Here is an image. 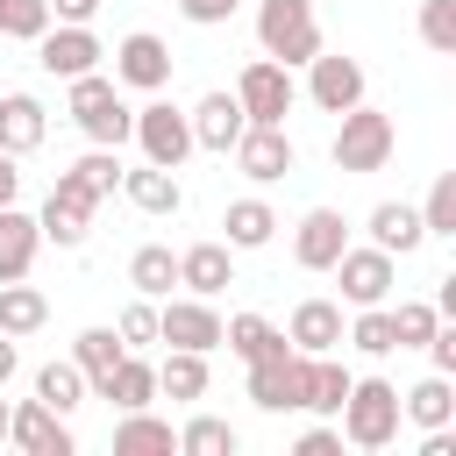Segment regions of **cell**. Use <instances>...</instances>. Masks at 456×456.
I'll return each mask as SVG.
<instances>
[{
	"mask_svg": "<svg viewBox=\"0 0 456 456\" xmlns=\"http://www.w3.org/2000/svg\"><path fill=\"white\" fill-rule=\"evenodd\" d=\"M392 150H399V128H392V114H378L370 100H356L349 114H335V142H328L335 171H349V178L385 171V164H392Z\"/></svg>",
	"mask_w": 456,
	"mask_h": 456,
	"instance_id": "6da1fadb",
	"label": "cell"
},
{
	"mask_svg": "<svg viewBox=\"0 0 456 456\" xmlns=\"http://www.w3.org/2000/svg\"><path fill=\"white\" fill-rule=\"evenodd\" d=\"M71 86V121L86 128V142H100V150H121L128 142V128H135V107L121 100V86L107 78V71H78V78H64Z\"/></svg>",
	"mask_w": 456,
	"mask_h": 456,
	"instance_id": "7a4b0ae2",
	"label": "cell"
},
{
	"mask_svg": "<svg viewBox=\"0 0 456 456\" xmlns=\"http://www.w3.org/2000/svg\"><path fill=\"white\" fill-rule=\"evenodd\" d=\"M335 428H342L349 449H385V442H399V385H392V378H349V399H342Z\"/></svg>",
	"mask_w": 456,
	"mask_h": 456,
	"instance_id": "3957f363",
	"label": "cell"
},
{
	"mask_svg": "<svg viewBox=\"0 0 456 456\" xmlns=\"http://www.w3.org/2000/svg\"><path fill=\"white\" fill-rule=\"evenodd\" d=\"M256 43H264V57H278L285 71L306 64V57L321 50L314 0H256Z\"/></svg>",
	"mask_w": 456,
	"mask_h": 456,
	"instance_id": "277c9868",
	"label": "cell"
},
{
	"mask_svg": "<svg viewBox=\"0 0 456 456\" xmlns=\"http://www.w3.org/2000/svg\"><path fill=\"white\" fill-rule=\"evenodd\" d=\"M235 100H242V121H256V128H285L299 86H292V71H285L278 57H249V64L235 71Z\"/></svg>",
	"mask_w": 456,
	"mask_h": 456,
	"instance_id": "5b68a950",
	"label": "cell"
},
{
	"mask_svg": "<svg viewBox=\"0 0 456 456\" xmlns=\"http://www.w3.org/2000/svg\"><path fill=\"white\" fill-rule=\"evenodd\" d=\"M93 214H100V200H93L71 171H57V185H50V192H43V207H36V228H43V242L78 249V242L93 235Z\"/></svg>",
	"mask_w": 456,
	"mask_h": 456,
	"instance_id": "8992f818",
	"label": "cell"
},
{
	"mask_svg": "<svg viewBox=\"0 0 456 456\" xmlns=\"http://www.w3.org/2000/svg\"><path fill=\"white\" fill-rule=\"evenodd\" d=\"M249 399H256L264 413H299V406H306V356H299L292 342L264 349V356L249 363Z\"/></svg>",
	"mask_w": 456,
	"mask_h": 456,
	"instance_id": "52a82bcc",
	"label": "cell"
},
{
	"mask_svg": "<svg viewBox=\"0 0 456 456\" xmlns=\"http://www.w3.org/2000/svg\"><path fill=\"white\" fill-rule=\"evenodd\" d=\"M135 150H142V164H164V171H178L185 157H192V121L171 107V100H157L150 93V107H135Z\"/></svg>",
	"mask_w": 456,
	"mask_h": 456,
	"instance_id": "ba28073f",
	"label": "cell"
},
{
	"mask_svg": "<svg viewBox=\"0 0 456 456\" xmlns=\"http://www.w3.org/2000/svg\"><path fill=\"white\" fill-rule=\"evenodd\" d=\"M328 271L342 278V299H349V306H385V299H392V278H399V256L378 249V242H363V249L349 242Z\"/></svg>",
	"mask_w": 456,
	"mask_h": 456,
	"instance_id": "9c48e42d",
	"label": "cell"
},
{
	"mask_svg": "<svg viewBox=\"0 0 456 456\" xmlns=\"http://www.w3.org/2000/svg\"><path fill=\"white\" fill-rule=\"evenodd\" d=\"M100 57H107V43L93 36V21H50V28L36 36V64H43L50 78H78V71H100Z\"/></svg>",
	"mask_w": 456,
	"mask_h": 456,
	"instance_id": "30bf717a",
	"label": "cell"
},
{
	"mask_svg": "<svg viewBox=\"0 0 456 456\" xmlns=\"http://www.w3.org/2000/svg\"><path fill=\"white\" fill-rule=\"evenodd\" d=\"M157 342H171V349H221V314H214V299H200V292H185V299H171L164 292V306H157Z\"/></svg>",
	"mask_w": 456,
	"mask_h": 456,
	"instance_id": "8fae6325",
	"label": "cell"
},
{
	"mask_svg": "<svg viewBox=\"0 0 456 456\" xmlns=\"http://www.w3.org/2000/svg\"><path fill=\"white\" fill-rule=\"evenodd\" d=\"M114 86L164 93V86H171V43L150 36V28H128V36L114 43Z\"/></svg>",
	"mask_w": 456,
	"mask_h": 456,
	"instance_id": "7c38bea8",
	"label": "cell"
},
{
	"mask_svg": "<svg viewBox=\"0 0 456 456\" xmlns=\"http://www.w3.org/2000/svg\"><path fill=\"white\" fill-rule=\"evenodd\" d=\"M306 100H314L321 114H349V107L363 100V64L342 57V50H314V57H306Z\"/></svg>",
	"mask_w": 456,
	"mask_h": 456,
	"instance_id": "4fadbf2b",
	"label": "cell"
},
{
	"mask_svg": "<svg viewBox=\"0 0 456 456\" xmlns=\"http://www.w3.org/2000/svg\"><path fill=\"white\" fill-rule=\"evenodd\" d=\"M228 157H235V171H242L249 185H278V178H285V171L299 164L292 135H285V128H256V121H249V128L235 135V150H228Z\"/></svg>",
	"mask_w": 456,
	"mask_h": 456,
	"instance_id": "5bb4252c",
	"label": "cell"
},
{
	"mask_svg": "<svg viewBox=\"0 0 456 456\" xmlns=\"http://www.w3.org/2000/svg\"><path fill=\"white\" fill-rule=\"evenodd\" d=\"M7 442H14L21 456H71V449H78V442H71V428H64V413H57V406H43V399L7 406Z\"/></svg>",
	"mask_w": 456,
	"mask_h": 456,
	"instance_id": "9a60e30c",
	"label": "cell"
},
{
	"mask_svg": "<svg viewBox=\"0 0 456 456\" xmlns=\"http://www.w3.org/2000/svg\"><path fill=\"white\" fill-rule=\"evenodd\" d=\"M342 249H349V221H342L335 207H306V214L292 221V264H299V271H328Z\"/></svg>",
	"mask_w": 456,
	"mask_h": 456,
	"instance_id": "2e32d148",
	"label": "cell"
},
{
	"mask_svg": "<svg viewBox=\"0 0 456 456\" xmlns=\"http://www.w3.org/2000/svg\"><path fill=\"white\" fill-rule=\"evenodd\" d=\"M185 121H192V150H214V157H228V150H235V135L249 128L235 93H207V100H200Z\"/></svg>",
	"mask_w": 456,
	"mask_h": 456,
	"instance_id": "e0dca14e",
	"label": "cell"
},
{
	"mask_svg": "<svg viewBox=\"0 0 456 456\" xmlns=\"http://www.w3.org/2000/svg\"><path fill=\"white\" fill-rule=\"evenodd\" d=\"M285 342H292L299 356H328V349L342 342V299H299L292 321H285Z\"/></svg>",
	"mask_w": 456,
	"mask_h": 456,
	"instance_id": "ac0fdd59",
	"label": "cell"
},
{
	"mask_svg": "<svg viewBox=\"0 0 456 456\" xmlns=\"http://www.w3.org/2000/svg\"><path fill=\"white\" fill-rule=\"evenodd\" d=\"M178 285L200 292V299L228 292V285H235V249H228V242H192V249H178Z\"/></svg>",
	"mask_w": 456,
	"mask_h": 456,
	"instance_id": "d6986e66",
	"label": "cell"
},
{
	"mask_svg": "<svg viewBox=\"0 0 456 456\" xmlns=\"http://www.w3.org/2000/svg\"><path fill=\"white\" fill-rule=\"evenodd\" d=\"M36 249H43L36 214H21V200L0 207V285H7V278H28V271H36Z\"/></svg>",
	"mask_w": 456,
	"mask_h": 456,
	"instance_id": "ffe728a7",
	"label": "cell"
},
{
	"mask_svg": "<svg viewBox=\"0 0 456 456\" xmlns=\"http://www.w3.org/2000/svg\"><path fill=\"white\" fill-rule=\"evenodd\" d=\"M370 242H378V249H392V256H413V249L428 242L420 207H406V200H378V207H370Z\"/></svg>",
	"mask_w": 456,
	"mask_h": 456,
	"instance_id": "44dd1931",
	"label": "cell"
},
{
	"mask_svg": "<svg viewBox=\"0 0 456 456\" xmlns=\"http://www.w3.org/2000/svg\"><path fill=\"white\" fill-rule=\"evenodd\" d=\"M93 392H100V399H114L121 413H128V406H150V399H157V363H150V356H135V349H121V363H114L107 378H93Z\"/></svg>",
	"mask_w": 456,
	"mask_h": 456,
	"instance_id": "7402d4cb",
	"label": "cell"
},
{
	"mask_svg": "<svg viewBox=\"0 0 456 456\" xmlns=\"http://www.w3.org/2000/svg\"><path fill=\"white\" fill-rule=\"evenodd\" d=\"M399 420H413L420 435H428V428H449V420H456V385H449L442 370H428L420 385L399 392Z\"/></svg>",
	"mask_w": 456,
	"mask_h": 456,
	"instance_id": "603a6c76",
	"label": "cell"
},
{
	"mask_svg": "<svg viewBox=\"0 0 456 456\" xmlns=\"http://www.w3.org/2000/svg\"><path fill=\"white\" fill-rule=\"evenodd\" d=\"M171 449H178V428L157 420L150 406H128L114 420V456H171Z\"/></svg>",
	"mask_w": 456,
	"mask_h": 456,
	"instance_id": "cb8c5ba5",
	"label": "cell"
},
{
	"mask_svg": "<svg viewBox=\"0 0 456 456\" xmlns=\"http://www.w3.org/2000/svg\"><path fill=\"white\" fill-rule=\"evenodd\" d=\"M43 135H50L43 100H36V93H7V100H0V150L28 157V150H43Z\"/></svg>",
	"mask_w": 456,
	"mask_h": 456,
	"instance_id": "d4e9b609",
	"label": "cell"
},
{
	"mask_svg": "<svg viewBox=\"0 0 456 456\" xmlns=\"http://www.w3.org/2000/svg\"><path fill=\"white\" fill-rule=\"evenodd\" d=\"M121 192H128V207H142V214H178V207H185V185H178V171H164V164L121 171Z\"/></svg>",
	"mask_w": 456,
	"mask_h": 456,
	"instance_id": "484cf974",
	"label": "cell"
},
{
	"mask_svg": "<svg viewBox=\"0 0 456 456\" xmlns=\"http://www.w3.org/2000/svg\"><path fill=\"white\" fill-rule=\"evenodd\" d=\"M221 228H228V235H221L228 249H264V242H271V235H278L285 221L271 214V200H228V214H221Z\"/></svg>",
	"mask_w": 456,
	"mask_h": 456,
	"instance_id": "4316f807",
	"label": "cell"
},
{
	"mask_svg": "<svg viewBox=\"0 0 456 456\" xmlns=\"http://www.w3.org/2000/svg\"><path fill=\"white\" fill-rule=\"evenodd\" d=\"M342 399H349V370H342V356H335V349H328V356H306V406H299V413L335 420Z\"/></svg>",
	"mask_w": 456,
	"mask_h": 456,
	"instance_id": "83f0119b",
	"label": "cell"
},
{
	"mask_svg": "<svg viewBox=\"0 0 456 456\" xmlns=\"http://www.w3.org/2000/svg\"><path fill=\"white\" fill-rule=\"evenodd\" d=\"M43 321H50V299H43L28 278H7V285H0V335L21 342V335H36Z\"/></svg>",
	"mask_w": 456,
	"mask_h": 456,
	"instance_id": "f1b7e54d",
	"label": "cell"
},
{
	"mask_svg": "<svg viewBox=\"0 0 456 456\" xmlns=\"http://www.w3.org/2000/svg\"><path fill=\"white\" fill-rule=\"evenodd\" d=\"M157 392L164 399H207V349H164Z\"/></svg>",
	"mask_w": 456,
	"mask_h": 456,
	"instance_id": "f546056e",
	"label": "cell"
},
{
	"mask_svg": "<svg viewBox=\"0 0 456 456\" xmlns=\"http://www.w3.org/2000/svg\"><path fill=\"white\" fill-rule=\"evenodd\" d=\"M128 285H135L142 299H164V292L178 285V249H164V242H142V249L128 256Z\"/></svg>",
	"mask_w": 456,
	"mask_h": 456,
	"instance_id": "4dcf8cb0",
	"label": "cell"
},
{
	"mask_svg": "<svg viewBox=\"0 0 456 456\" xmlns=\"http://www.w3.org/2000/svg\"><path fill=\"white\" fill-rule=\"evenodd\" d=\"M221 342H228V356L256 363L264 349H278V342H285V328H271L264 314H228V321H221Z\"/></svg>",
	"mask_w": 456,
	"mask_h": 456,
	"instance_id": "1f68e13d",
	"label": "cell"
},
{
	"mask_svg": "<svg viewBox=\"0 0 456 456\" xmlns=\"http://www.w3.org/2000/svg\"><path fill=\"white\" fill-rule=\"evenodd\" d=\"M121 349H128V342H121L114 328H78V335H71V363L86 370V385H93V378H107V370L121 363Z\"/></svg>",
	"mask_w": 456,
	"mask_h": 456,
	"instance_id": "d6a6232c",
	"label": "cell"
},
{
	"mask_svg": "<svg viewBox=\"0 0 456 456\" xmlns=\"http://www.w3.org/2000/svg\"><path fill=\"white\" fill-rule=\"evenodd\" d=\"M86 392H93V385H86V370H78L71 356H64V363H43V370H36V399H43V406H57V413L86 406Z\"/></svg>",
	"mask_w": 456,
	"mask_h": 456,
	"instance_id": "836d02e7",
	"label": "cell"
},
{
	"mask_svg": "<svg viewBox=\"0 0 456 456\" xmlns=\"http://www.w3.org/2000/svg\"><path fill=\"white\" fill-rule=\"evenodd\" d=\"M235 442H242V435H235L221 413H192V420L178 428V449H185V456H235Z\"/></svg>",
	"mask_w": 456,
	"mask_h": 456,
	"instance_id": "e575fe53",
	"label": "cell"
},
{
	"mask_svg": "<svg viewBox=\"0 0 456 456\" xmlns=\"http://www.w3.org/2000/svg\"><path fill=\"white\" fill-rule=\"evenodd\" d=\"M342 342L363 349V356H392V349H399V342H392V306H356V321L342 328Z\"/></svg>",
	"mask_w": 456,
	"mask_h": 456,
	"instance_id": "d590c367",
	"label": "cell"
},
{
	"mask_svg": "<svg viewBox=\"0 0 456 456\" xmlns=\"http://www.w3.org/2000/svg\"><path fill=\"white\" fill-rule=\"evenodd\" d=\"M121 171H128V164H121V150H100V142H93V150H86V157L71 164V178H78V185H86L93 200H107V192L121 185Z\"/></svg>",
	"mask_w": 456,
	"mask_h": 456,
	"instance_id": "8d00e7d4",
	"label": "cell"
},
{
	"mask_svg": "<svg viewBox=\"0 0 456 456\" xmlns=\"http://www.w3.org/2000/svg\"><path fill=\"white\" fill-rule=\"evenodd\" d=\"M435 328H442L435 299H399V306H392V342H399V349H420Z\"/></svg>",
	"mask_w": 456,
	"mask_h": 456,
	"instance_id": "74e56055",
	"label": "cell"
},
{
	"mask_svg": "<svg viewBox=\"0 0 456 456\" xmlns=\"http://www.w3.org/2000/svg\"><path fill=\"white\" fill-rule=\"evenodd\" d=\"M420 221H428V242H435V235H456V171H442V178L428 185Z\"/></svg>",
	"mask_w": 456,
	"mask_h": 456,
	"instance_id": "f35d334b",
	"label": "cell"
},
{
	"mask_svg": "<svg viewBox=\"0 0 456 456\" xmlns=\"http://www.w3.org/2000/svg\"><path fill=\"white\" fill-rule=\"evenodd\" d=\"M43 28H50V0H0V36L36 43Z\"/></svg>",
	"mask_w": 456,
	"mask_h": 456,
	"instance_id": "ab89813d",
	"label": "cell"
},
{
	"mask_svg": "<svg viewBox=\"0 0 456 456\" xmlns=\"http://www.w3.org/2000/svg\"><path fill=\"white\" fill-rule=\"evenodd\" d=\"M420 43L456 57V0H420Z\"/></svg>",
	"mask_w": 456,
	"mask_h": 456,
	"instance_id": "60d3db41",
	"label": "cell"
},
{
	"mask_svg": "<svg viewBox=\"0 0 456 456\" xmlns=\"http://www.w3.org/2000/svg\"><path fill=\"white\" fill-rule=\"evenodd\" d=\"M114 335H121L128 349H142V342H157V299H142V292H135V299L121 306V321H114Z\"/></svg>",
	"mask_w": 456,
	"mask_h": 456,
	"instance_id": "b9f144b4",
	"label": "cell"
},
{
	"mask_svg": "<svg viewBox=\"0 0 456 456\" xmlns=\"http://www.w3.org/2000/svg\"><path fill=\"white\" fill-rule=\"evenodd\" d=\"M235 7H242V0H178V14H185L192 28H221V21H235Z\"/></svg>",
	"mask_w": 456,
	"mask_h": 456,
	"instance_id": "7bdbcfd3",
	"label": "cell"
},
{
	"mask_svg": "<svg viewBox=\"0 0 456 456\" xmlns=\"http://www.w3.org/2000/svg\"><path fill=\"white\" fill-rule=\"evenodd\" d=\"M420 349H428V363H435L442 378H456V328H435V335H428Z\"/></svg>",
	"mask_w": 456,
	"mask_h": 456,
	"instance_id": "ee69618b",
	"label": "cell"
},
{
	"mask_svg": "<svg viewBox=\"0 0 456 456\" xmlns=\"http://www.w3.org/2000/svg\"><path fill=\"white\" fill-rule=\"evenodd\" d=\"M335 449H342V428H328V420L299 435V456H335Z\"/></svg>",
	"mask_w": 456,
	"mask_h": 456,
	"instance_id": "f6af8a7d",
	"label": "cell"
},
{
	"mask_svg": "<svg viewBox=\"0 0 456 456\" xmlns=\"http://www.w3.org/2000/svg\"><path fill=\"white\" fill-rule=\"evenodd\" d=\"M14 200H21V157L0 150V207H14Z\"/></svg>",
	"mask_w": 456,
	"mask_h": 456,
	"instance_id": "bcb514c9",
	"label": "cell"
},
{
	"mask_svg": "<svg viewBox=\"0 0 456 456\" xmlns=\"http://www.w3.org/2000/svg\"><path fill=\"white\" fill-rule=\"evenodd\" d=\"M100 0H50V21H93Z\"/></svg>",
	"mask_w": 456,
	"mask_h": 456,
	"instance_id": "7dc6e473",
	"label": "cell"
},
{
	"mask_svg": "<svg viewBox=\"0 0 456 456\" xmlns=\"http://www.w3.org/2000/svg\"><path fill=\"white\" fill-rule=\"evenodd\" d=\"M14 378V335H0V385Z\"/></svg>",
	"mask_w": 456,
	"mask_h": 456,
	"instance_id": "c3c4849f",
	"label": "cell"
},
{
	"mask_svg": "<svg viewBox=\"0 0 456 456\" xmlns=\"http://www.w3.org/2000/svg\"><path fill=\"white\" fill-rule=\"evenodd\" d=\"M0 442H7V399H0Z\"/></svg>",
	"mask_w": 456,
	"mask_h": 456,
	"instance_id": "681fc988",
	"label": "cell"
}]
</instances>
